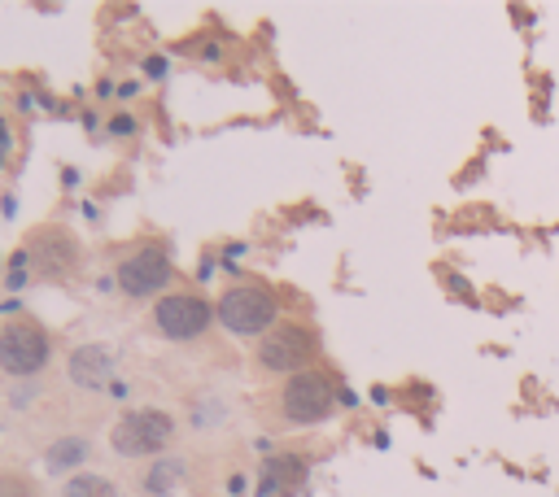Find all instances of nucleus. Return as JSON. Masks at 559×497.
<instances>
[{"mask_svg":"<svg viewBox=\"0 0 559 497\" xmlns=\"http://www.w3.org/2000/svg\"><path fill=\"white\" fill-rule=\"evenodd\" d=\"M175 266L171 258L158 249V245H145V249H132L123 262H118V288L127 297H153L171 284Z\"/></svg>","mask_w":559,"mask_h":497,"instance_id":"6","label":"nucleus"},{"mask_svg":"<svg viewBox=\"0 0 559 497\" xmlns=\"http://www.w3.org/2000/svg\"><path fill=\"white\" fill-rule=\"evenodd\" d=\"M302 480H306V458H297V454H271L267 463H263V484H258V493L276 497V493L297 489Z\"/></svg>","mask_w":559,"mask_h":497,"instance_id":"9","label":"nucleus"},{"mask_svg":"<svg viewBox=\"0 0 559 497\" xmlns=\"http://www.w3.org/2000/svg\"><path fill=\"white\" fill-rule=\"evenodd\" d=\"M180 480H184V463H180V458H162V463L149 471L145 489H149V493H171Z\"/></svg>","mask_w":559,"mask_h":497,"instance_id":"12","label":"nucleus"},{"mask_svg":"<svg viewBox=\"0 0 559 497\" xmlns=\"http://www.w3.org/2000/svg\"><path fill=\"white\" fill-rule=\"evenodd\" d=\"M315 332L302 323H280L271 327V332L263 336V345H258V362H263V371H302L306 362L315 358Z\"/></svg>","mask_w":559,"mask_h":497,"instance_id":"4","label":"nucleus"},{"mask_svg":"<svg viewBox=\"0 0 559 497\" xmlns=\"http://www.w3.org/2000/svg\"><path fill=\"white\" fill-rule=\"evenodd\" d=\"M35 266H40L44 275H62L70 262H75V240L62 236V232H44L35 240Z\"/></svg>","mask_w":559,"mask_h":497,"instance_id":"10","label":"nucleus"},{"mask_svg":"<svg viewBox=\"0 0 559 497\" xmlns=\"http://www.w3.org/2000/svg\"><path fill=\"white\" fill-rule=\"evenodd\" d=\"M44 362H49V336H44V327H35L27 319L0 327V371L27 380V375L44 371Z\"/></svg>","mask_w":559,"mask_h":497,"instance_id":"3","label":"nucleus"},{"mask_svg":"<svg viewBox=\"0 0 559 497\" xmlns=\"http://www.w3.org/2000/svg\"><path fill=\"white\" fill-rule=\"evenodd\" d=\"M114 375V354L105 345H83L70 354V380L79 389H105Z\"/></svg>","mask_w":559,"mask_h":497,"instance_id":"8","label":"nucleus"},{"mask_svg":"<svg viewBox=\"0 0 559 497\" xmlns=\"http://www.w3.org/2000/svg\"><path fill=\"white\" fill-rule=\"evenodd\" d=\"M83 458H88V445H83L79 436H62V441L49 450V471H53V476H62V471L79 467Z\"/></svg>","mask_w":559,"mask_h":497,"instance_id":"11","label":"nucleus"},{"mask_svg":"<svg viewBox=\"0 0 559 497\" xmlns=\"http://www.w3.org/2000/svg\"><path fill=\"white\" fill-rule=\"evenodd\" d=\"M0 497H31V489L18 476H0Z\"/></svg>","mask_w":559,"mask_h":497,"instance_id":"14","label":"nucleus"},{"mask_svg":"<svg viewBox=\"0 0 559 497\" xmlns=\"http://www.w3.org/2000/svg\"><path fill=\"white\" fill-rule=\"evenodd\" d=\"M332 406H337V393H332L328 375H319V371H297V375H289V384H284V393H280L284 419L297 423V428L324 423L332 415Z\"/></svg>","mask_w":559,"mask_h":497,"instance_id":"2","label":"nucleus"},{"mask_svg":"<svg viewBox=\"0 0 559 497\" xmlns=\"http://www.w3.org/2000/svg\"><path fill=\"white\" fill-rule=\"evenodd\" d=\"M110 131H114V136H132V131H136V123H132V118H114V123H110Z\"/></svg>","mask_w":559,"mask_h":497,"instance_id":"15","label":"nucleus"},{"mask_svg":"<svg viewBox=\"0 0 559 497\" xmlns=\"http://www.w3.org/2000/svg\"><path fill=\"white\" fill-rule=\"evenodd\" d=\"M219 323L228 327L232 336H258V332H271L280 319V301L271 288L263 284H236L219 297Z\"/></svg>","mask_w":559,"mask_h":497,"instance_id":"1","label":"nucleus"},{"mask_svg":"<svg viewBox=\"0 0 559 497\" xmlns=\"http://www.w3.org/2000/svg\"><path fill=\"white\" fill-rule=\"evenodd\" d=\"M110 441L123 458H149L171 441V415H162V410H132V415L114 423Z\"/></svg>","mask_w":559,"mask_h":497,"instance_id":"5","label":"nucleus"},{"mask_svg":"<svg viewBox=\"0 0 559 497\" xmlns=\"http://www.w3.org/2000/svg\"><path fill=\"white\" fill-rule=\"evenodd\" d=\"M153 323L166 341H193L210 327V301H201L197 293H171L153 306Z\"/></svg>","mask_w":559,"mask_h":497,"instance_id":"7","label":"nucleus"},{"mask_svg":"<svg viewBox=\"0 0 559 497\" xmlns=\"http://www.w3.org/2000/svg\"><path fill=\"white\" fill-rule=\"evenodd\" d=\"M66 497H118V489L105 476H75L66 484Z\"/></svg>","mask_w":559,"mask_h":497,"instance_id":"13","label":"nucleus"}]
</instances>
